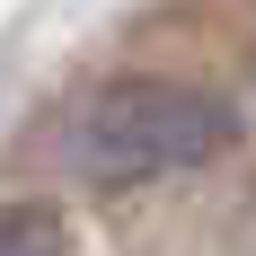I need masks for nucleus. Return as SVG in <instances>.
I'll use <instances>...</instances> for the list:
<instances>
[{
    "label": "nucleus",
    "mask_w": 256,
    "mask_h": 256,
    "mask_svg": "<svg viewBox=\"0 0 256 256\" xmlns=\"http://www.w3.org/2000/svg\"><path fill=\"white\" fill-rule=\"evenodd\" d=\"M238 142V106L221 88H186V80H115L71 115L62 150L80 177L98 186H142V177H177L204 168Z\"/></svg>",
    "instance_id": "1"
},
{
    "label": "nucleus",
    "mask_w": 256,
    "mask_h": 256,
    "mask_svg": "<svg viewBox=\"0 0 256 256\" xmlns=\"http://www.w3.org/2000/svg\"><path fill=\"white\" fill-rule=\"evenodd\" d=\"M0 256H71L62 212H44V204H9V212H0Z\"/></svg>",
    "instance_id": "2"
}]
</instances>
